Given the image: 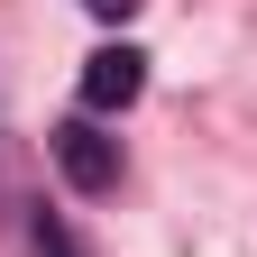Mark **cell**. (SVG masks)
Wrapping results in <instances>:
<instances>
[{"label":"cell","mask_w":257,"mask_h":257,"mask_svg":"<svg viewBox=\"0 0 257 257\" xmlns=\"http://www.w3.org/2000/svg\"><path fill=\"white\" fill-rule=\"evenodd\" d=\"M55 166H64L74 193H110V184H119V138H101L92 119H64V128H55Z\"/></svg>","instance_id":"6da1fadb"},{"label":"cell","mask_w":257,"mask_h":257,"mask_svg":"<svg viewBox=\"0 0 257 257\" xmlns=\"http://www.w3.org/2000/svg\"><path fill=\"white\" fill-rule=\"evenodd\" d=\"M138 92H147V55L138 46H101L83 64V110H128Z\"/></svg>","instance_id":"7a4b0ae2"},{"label":"cell","mask_w":257,"mask_h":257,"mask_svg":"<svg viewBox=\"0 0 257 257\" xmlns=\"http://www.w3.org/2000/svg\"><path fill=\"white\" fill-rule=\"evenodd\" d=\"M37 257H83V248H74V230H64V220L37 211Z\"/></svg>","instance_id":"3957f363"},{"label":"cell","mask_w":257,"mask_h":257,"mask_svg":"<svg viewBox=\"0 0 257 257\" xmlns=\"http://www.w3.org/2000/svg\"><path fill=\"white\" fill-rule=\"evenodd\" d=\"M83 10H92V19H128L138 0H83Z\"/></svg>","instance_id":"277c9868"}]
</instances>
